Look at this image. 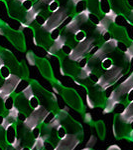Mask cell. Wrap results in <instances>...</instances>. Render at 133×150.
Returning <instances> with one entry per match:
<instances>
[{"label": "cell", "instance_id": "4fadbf2b", "mask_svg": "<svg viewBox=\"0 0 133 150\" xmlns=\"http://www.w3.org/2000/svg\"><path fill=\"white\" fill-rule=\"evenodd\" d=\"M35 21H36V23H37L38 25L44 26V24L46 23V18L42 15V14L38 13L37 15H36V17H35Z\"/></svg>", "mask_w": 133, "mask_h": 150}, {"label": "cell", "instance_id": "ba28073f", "mask_svg": "<svg viewBox=\"0 0 133 150\" xmlns=\"http://www.w3.org/2000/svg\"><path fill=\"white\" fill-rule=\"evenodd\" d=\"M125 28H126V36L128 39L130 40H133V24L131 23H127L126 26H125Z\"/></svg>", "mask_w": 133, "mask_h": 150}, {"label": "cell", "instance_id": "2e32d148", "mask_svg": "<svg viewBox=\"0 0 133 150\" xmlns=\"http://www.w3.org/2000/svg\"><path fill=\"white\" fill-rule=\"evenodd\" d=\"M62 51L64 52V54H66V55H70L72 53V48L71 45H69V44H64L62 46Z\"/></svg>", "mask_w": 133, "mask_h": 150}, {"label": "cell", "instance_id": "5bb4252c", "mask_svg": "<svg viewBox=\"0 0 133 150\" xmlns=\"http://www.w3.org/2000/svg\"><path fill=\"white\" fill-rule=\"evenodd\" d=\"M88 19L91 20V22L94 24V25H97L100 23V19H98V16L96 14H93V13H89L88 14Z\"/></svg>", "mask_w": 133, "mask_h": 150}, {"label": "cell", "instance_id": "6da1fadb", "mask_svg": "<svg viewBox=\"0 0 133 150\" xmlns=\"http://www.w3.org/2000/svg\"><path fill=\"white\" fill-rule=\"evenodd\" d=\"M0 34L5 36L7 39L9 40V42L12 43V45L16 49H18L19 51L24 52L26 50L25 36H24V34L21 31L14 30V29L10 28L9 26H7L6 23H4L0 26Z\"/></svg>", "mask_w": 133, "mask_h": 150}, {"label": "cell", "instance_id": "9c48e42d", "mask_svg": "<svg viewBox=\"0 0 133 150\" xmlns=\"http://www.w3.org/2000/svg\"><path fill=\"white\" fill-rule=\"evenodd\" d=\"M75 37H76V40L79 41V42H83L86 39V32H84V30H78L76 33V35H75Z\"/></svg>", "mask_w": 133, "mask_h": 150}, {"label": "cell", "instance_id": "603a6c76", "mask_svg": "<svg viewBox=\"0 0 133 150\" xmlns=\"http://www.w3.org/2000/svg\"><path fill=\"white\" fill-rule=\"evenodd\" d=\"M3 82H4L3 78H2V77H1V75H0V86H1L2 84H3Z\"/></svg>", "mask_w": 133, "mask_h": 150}, {"label": "cell", "instance_id": "ffe728a7", "mask_svg": "<svg viewBox=\"0 0 133 150\" xmlns=\"http://www.w3.org/2000/svg\"><path fill=\"white\" fill-rule=\"evenodd\" d=\"M98 49H100V48H98V46H94V47H93V49H91V51H89V53H91V54H94V53L97 51Z\"/></svg>", "mask_w": 133, "mask_h": 150}, {"label": "cell", "instance_id": "7402d4cb", "mask_svg": "<svg viewBox=\"0 0 133 150\" xmlns=\"http://www.w3.org/2000/svg\"><path fill=\"white\" fill-rule=\"evenodd\" d=\"M127 2H128V4H129V6L133 8V0H127Z\"/></svg>", "mask_w": 133, "mask_h": 150}, {"label": "cell", "instance_id": "277c9868", "mask_svg": "<svg viewBox=\"0 0 133 150\" xmlns=\"http://www.w3.org/2000/svg\"><path fill=\"white\" fill-rule=\"evenodd\" d=\"M11 74L12 73H11L10 69H9L5 64L0 65V75H1V77L3 78V80H5V79L8 78Z\"/></svg>", "mask_w": 133, "mask_h": 150}, {"label": "cell", "instance_id": "52a82bcc", "mask_svg": "<svg viewBox=\"0 0 133 150\" xmlns=\"http://www.w3.org/2000/svg\"><path fill=\"white\" fill-rule=\"evenodd\" d=\"M86 2L84 1V0H81V1H79L76 5V11L78 12V13H81V12H84V10H86Z\"/></svg>", "mask_w": 133, "mask_h": 150}, {"label": "cell", "instance_id": "3957f363", "mask_svg": "<svg viewBox=\"0 0 133 150\" xmlns=\"http://www.w3.org/2000/svg\"><path fill=\"white\" fill-rule=\"evenodd\" d=\"M100 10L102 13H107L111 10V5L109 0H100Z\"/></svg>", "mask_w": 133, "mask_h": 150}, {"label": "cell", "instance_id": "7c38bea8", "mask_svg": "<svg viewBox=\"0 0 133 150\" xmlns=\"http://www.w3.org/2000/svg\"><path fill=\"white\" fill-rule=\"evenodd\" d=\"M21 5H22V7L26 11H29L33 8V2L31 0H23L21 2Z\"/></svg>", "mask_w": 133, "mask_h": 150}, {"label": "cell", "instance_id": "5b68a950", "mask_svg": "<svg viewBox=\"0 0 133 150\" xmlns=\"http://www.w3.org/2000/svg\"><path fill=\"white\" fill-rule=\"evenodd\" d=\"M114 22L118 27H125L126 24L128 23L126 18H125L123 15H116V17L114 19Z\"/></svg>", "mask_w": 133, "mask_h": 150}, {"label": "cell", "instance_id": "ac0fdd59", "mask_svg": "<svg viewBox=\"0 0 133 150\" xmlns=\"http://www.w3.org/2000/svg\"><path fill=\"white\" fill-rule=\"evenodd\" d=\"M79 67H84V66H86V58H81V59H79Z\"/></svg>", "mask_w": 133, "mask_h": 150}, {"label": "cell", "instance_id": "8992f818", "mask_svg": "<svg viewBox=\"0 0 133 150\" xmlns=\"http://www.w3.org/2000/svg\"><path fill=\"white\" fill-rule=\"evenodd\" d=\"M60 8V3L57 0H52L49 2V5H48V9L50 12H56L58 9Z\"/></svg>", "mask_w": 133, "mask_h": 150}, {"label": "cell", "instance_id": "9a60e30c", "mask_svg": "<svg viewBox=\"0 0 133 150\" xmlns=\"http://www.w3.org/2000/svg\"><path fill=\"white\" fill-rule=\"evenodd\" d=\"M102 67L104 69H109L112 67V60L110 58H104L102 60Z\"/></svg>", "mask_w": 133, "mask_h": 150}, {"label": "cell", "instance_id": "7a4b0ae2", "mask_svg": "<svg viewBox=\"0 0 133 150\" xmlns=\"http://www.w3.org/2000/svg\"><path fill=\"white\" fill-rule=\"evenodd\" d=\"M36 65L39 68L41 74L45 77V78L51 79L53 78V71H52V67L51 64L49 63L47 59L45 58H41V57H36Z\"/></svg>", "mask_w": 133, "mask_h": 150}, {"label": "cell", "instance_id": "d6986e66", "mask_svg": "<svg viewBox=\"0 0 133 150\" xmlns=\"http://www.w3.org/2000/svg\"><path fill=\"white\" fill-rule=\"evenodd\" d=\"M110 38H111V35H110V33L109 32H104L103 33V39H104L105 41H108V40H110Z\"/></svg>", "mask_w": 133, "mask_h": 150}, {"label": "cell", "instance_id": "44dd1931", "mask_svg": "<svg viewBox=\"0 0 133 150\" xmlns=\"http://www.w3.org/2000/svg\"><path fill=\"white\" fill-rule=\"evenodd\" d=\"M128 98H129V100H133V88L129 91V94H128Z\"/></svg>", "mask_w": 133, "mask_h": 150}, {"label": "cell", "instance_id": "e0dca14e", "mask_svg": "<svg viewBox=\"0 0 133 150\" xmlns=\"http://www.w3.org/2000/svg\"><path fill=\"white\" fill-rule=\"evenodd\" d=\"M117 47L119 48V50L120 51H122V52H126L127 50H128V47L126 46V44H125L124 42H122V41H119V42H117Z\"/></svg>", "mask_w": 133, "mask_h": 150}, {"label": "cell", "instance_id": "30bf717a", "mask_svg": "<svg viewBox=\"0 0 133 150\" xmlns=\"http://www.w3.org/2000/svg\"><path fill=\"white\" fill-rule=\"evenodd\" d=\"M36 57L37 56H36V55L34 54V52H32V51H29V52H27V54H26V58H27L29 64H31V65L36 64Z\"/></svg>", "mask_w": 133, "mask_h": 150}, {"label": "cell", "instance_id": "8fae6325", "mask_svg": "<svg viewBox=\"0 0 133 150\" xmlns=\"http://www.w3.org/2000/svg\"><path fill=\"white\" fill-rule=\"evenodd\" d=\"M60 35H61L60 28H55V29H53V30H51V32H50V37L53 41L57 40Z\"/></svg>", "mask_w": 133, "mask_h": 150}]
</instances>
